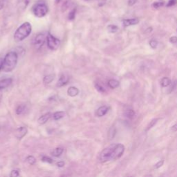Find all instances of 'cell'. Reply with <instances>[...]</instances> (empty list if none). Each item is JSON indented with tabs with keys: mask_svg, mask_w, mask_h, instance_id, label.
<instances>
[{
	"mask_svg": "<svg viewBox=\"0 0 177 177\" xmlns=\"http://www.w3.org/2000/svg\"><path fill=\"white\" fill-rule=\"evenodd\" d=\"M124 152L125 147L123 144H112L101 152L99 155V160L102 163L117 160L123 156Z\"/></svg>",
	"mask_w": 177,
	"mask_h": 177,
	"instance_id": "6da1fadb",
	"label": "cell"
},
{
	"mask_svg": "<svg viewBox=\"0 0 177 177\" xmlns=\"http://www.w3.org/2000/svg\"><path fill=\"white\" fill-rule=\"evenodd\" d=\"M18 55L15 51H10L8 53L3 60L2 70L4 72H10L14 70L17 64Z\"/></svg>",
	"mask_w": 177,
	"mask_h": 177,
	"instance_id": "7a4b0ae2",
	"label": "cell"
},
{
	"mask_svg": "<svg viewBox=\"0 0 177 177\" xmlns=\"http://www.w3.org/2000/svg\"><path fill=\"white\" fill-rule=\"evenodd\" d=\"M32 31V26L29 22L23 23L16 30L14 34V39L17 42H21L31 34Z\"/></svg>",
	"mask_w": 177,
	"mask_h": 177,
	"instance_id": "3957f363",
	"label": "cell"
},
{
	"mask_svg": "<svg viewBox=\"0 0 177 177\" xmlns=\"http://www.w3.org/2000/svg\"><path fill=\"white\" fill-rule=\"evenodd\" d=\"M49 11V8L45 3H37L33 6V12L37 17H43L46 15Z\"/></svg>",
	"mask_w": 177,
	"mask_h": 177,
	"instance_id": "277c9868",
	"label": "cell"
},
{
	"mask_svg": "<svg viewBox=\"0 0 177 177\" xmlns=\"http://www.w3.org/2000/svg\"><path fill=\"white\" fill-rule=\"evenodd\" d=\"M46 42H47V46L49 49L52 50V51H55V50L58 49L60 45V40L50 33L48 34L47 37H46Z\"/></svg>",
	"mask_w": 177,
	"mask_h": 177,
	"instance_id": "5b68a950",
	"label": "cell"
},
{
	"mask_svg": "<svg viewBox=\"0 0 177 177\" xmlns=\"http://www.w3.org/2000/svg\"><path fill=\"white\" fill-rule=\"evenodd\" d=\"M45 40L46 38L44 34L42 33L38 34V35L35 37L33 41V45L35 46V49L40 50L44 44Z\"/></svg>",
	"mask_w": 177,
	"mask_h": 177,
	"instance_id": "8992f818",
	"label": "cell"
},
{
	"mask_svg": "<svg viewBox=\"0 0 177 177\" xmlns=\"http://www.w3.org/2000/svg\"><path fill=\"white\" fill-rule=\"evenodd\" d=\"M28 130L26 127H20L17 128L15 131V136L17 139L21 140L22 138H24L27 134Z\"/></svg>",
	"mask_w": 177,
	"mask_h": 177,
	"instance_id": "52a82bcc",
	"label": "cell"
},
{
	"mask_svg": "<svg viewBox=\"0 0 177 177\" xmlns=\"http://www.w3.org/2000/svg\"><path fill=\"white\" fill-rule=\"evenodd\" d=\"M30 0H18L17 3V8L19 12H23L27 8L29 4Z\"/></svg>",
	"mask_w": 177,
	"mask_h": 177,
	"instance_id": "ba28073f",
	"label": "cell"
},
{
	"mask_svg": "<svg viewBox=\"0 0 177 177\" xmlns=\"http://www.w3.org/2000/svg\"><path fill=\"white\" fill-rule=\"evenodd\" d=\"M69 76H67V74H62L60 78H59L58 82V87H63V86L66 85L67 84L69 83Z\"/></svg>",
	"mask_w": 177,
	"mask_h": 177,
	"instance_id": "9c48e42d",
	"label": "cell"
},
{
	"mask_svg": "<svg viewBox=\"0 0 177 177\" xmlns=\"http://www.w3.org/2000/svg\"><path fill=\"white\" fill-rule=\"evenodd\" d=\"M12 83V78H5V79L0 80V90L6 89L11 85Z\"/></svg>",
	"mask_w": 177,
	"mask_h": 177,
	"instance_id": "30bf717a",
	"label": "cell"
},
{
	"mask_svg": "<svg viewBox=\"0 0 177 177\" xmlns=\"http://www.w3.org/2000/svg\"><path fill=\"white\" fill-rule=\"evenodd\" d=\"M109 111V107L107 106H102L98 109L96 112V115L98 117H102V116H105Z\"/></svg>",
	"mask_w": 177,
	"mask_h": 177,
	"instance_id": "8fae6325",
	"label": "cell"
},
{
	"mask_svg": "<svg viewBox=\"0 0 177 177\" xmlns=\"http://www.w3.org/2000/svg\"><path fill=\"white\" fill-rule=\"evenodd\" d=\"M51 116L52 115H51V113H47V114H44V115H42V116H40V117L39 118L37 122H38V123L40 125L45 124V123L50 119V118L51 117Z\"/></svg>",
	"mask_w": 177,
	"mask_h": 177,
	"instance_id": "7c38bea8",
	"label": "cell"
},
{
	"mask_svg": "<svg viewBox=\"0 0 177 177\" xmlns=\"http://www.w3.org/2000/svg\"><path fill=\"white\" fill-rule=\"evenodd\" d=\"M67 94L71 97H75L79 94V89L76 87H70L68 89Z\"/></svg>",
	"mask_w": 177,
	"mask_h": 177,
	"instance_id": "4fadbf2b",
	"label": "cell"
},
{
	"mask_svg": "<svg viewBox=\"0 0 177 177\" xmlns=\"http://www.w3.org/2000/svg\"><path fill=\"white\" fill-rule=\"evenodd\" d=\"M138 19L134 18V19H124L123 20V25H124V26L125 27H127V26H132V25H135L137 24L138 23Z\"/></svg>",
	"mask_w": 177,
	"mask_h": 177,
	"instance_id": "5bb4252c",
	"label": "cell"
},
{
	"mask_svg": "<svg viewBox=\"0 0 177 177\" xmlns=\"http://www.w3.org/2000/svg\"><path fill=\"white\" fill-rule=\"evenodd\" d=\"M26 110H27V107H26V105H19L17 106V109H16V114L17 115H21V114H24Z\"/></svg>",
	"mask_w": 177,
	"mask_h": 177,
	"instance_id": "9a60e30c",
	"label": "cell"
},
{
	"mask_svg": "<svg viewBox=\"0 0 177 177\" xmlns=\"http://www.w3.org/2000/svg\"><path fill=\"white\" fill-rule=\"evenodd\" d=\"M63 152H64L63 148L57 147V148H55V149H53L52 152H51V154L54 157H59V156H61L62 154L63 153Z\"/></svg>",
	"mask_w": 177,
	"mask_h": 177,
	"instance_id": "2e32d148",
	"label": "cell"
},
{
	"mask_svg": "<svg viewBox=\"0 0 177 177\" xmlns=\"http://www.w3.org/2000/svg\"><path fill=\"white\" fill-rule=\"evenodd\" d=\"M119 85H120L119 82L116 80L112 79L108 81V86L111 89H116V87H118Z\"/></svg>",
	"mask_w": 177,
	"mask_h": 177,
	"instance_id": "e0dca14e",
	"label": "cell"
},
{
	"mask_svg": "<svg viewBox=\"0 0 177 177\" xmlns=\"http://www.w3.org/2000/svg\"><path fill=\"white\" fill-rule=\"evenodd\" d=\"M55 76L53 74H49L46 76L43 79V82H44V84H50L51 82L54 80Z\"/></svg>",
	"mask_w": 177,
	"mask_h": 177,
	"instance_id": "ac0fdd59",
	"label": "cell"
},
{
	"mask_svg": "<svg viewBox=\"0 0 177 177\" xmlns=\"http://www.w3.org/2000/svg\"><path fill=\"white\" fill-rule=\"evenodd\" d=\"M64 112H55V113L53 114V118L54 119L55 121H58V120L64 117Z\"/></svg>",
	"mask_w": 177,
	"mask_h": 177,
	"instance_id": "d6986e66",
	"label": "cell"
},
{
	"mask_svg": "<svg viewBox=\"0 0 177 177\" xmlns=\"http://www.w3.org/2000/svg\"><path fill=\"white\" fill-rule=\"evenodd\" d=\"M171 84V80L169 79L168 78H162V80H160V85H161L162 87H167Z\"/></svg>",
	"mask_w": 177,
	"mask_h": 177,
	"instance_id": "ffe728a7",
	"label": "cell"
},
{
	"mask_svg": "<svg viewBox=\"0 0 177 177\" xmlns=\"http://www.w3.org/2000/svg\"><path fill=\"white\" fill-rule=\"evenodd\" d=\"M125 116L127 117L128 118L132 119L135 116V112L133 110H131V109H129V110L125 111Z\"/></svg>",
	"mask_w": 177,
	"mask_h": 177,
	"instance_id": "44dd1931",
	"label": "cell"
},
{
	"mask_svg": "<svg viewBox=\"0 0 177 177\" xmlns=\"http://www.w3.org/2000/svg\"><path fill=\"white\" fill-rule=\"evenodd\" d=\"M107 29H108V31L110 32V33H116L118 30V26H116V25L111 24V25H109L108 27H107Z\"/></svg>",
	"mask_w": 177,
	"mask_h": 177,
	"instance_id": "7402d4cb",
	"label": "cell"
},
{
	"mask_svg": "<svg viewBox=\"0 0 177 177\" xmlns=\"http://www.w3.org/2000/svg\"><path fill=\"white\" fill-rule=\"evenodd\" d=\"M26 161L30 165H34L36 163V159L33 156H28L27 158H26Z\"/></svg>",
	"mask_w": 177,
	"mask_h": 177,
	"instance_id": "603a6c76",
	"label": "cell"
},
{
	"mask_svg": "<svg viewBox=\"0 0 177 177\" xmlns=\"http://www.w3.org/2000/svg\"><path fill=\"white\" fill-rule=\"evenodd\" d=\"M76 8H74V9H73L70 12H69V15H68V19H69V20H73V19H75V17H76Z\"/></svg>",
	"mask_w": 177,
	"mask_h": 177,
	"instance_id": "cb8c5ba5",
	"label": "cell"
},
{
	"mask_svg": "<svg viewBox=\"0 0 177 177\" xmlns=\"http://www.w3.org/2000/svg\"><path fill=\"white\" fill-rule=\"evenodd\" d=\"M95 87H96V89H97V90L99 92H101V93L105 92V89L104 87H103L101 85H100L99 83H96V84H95Z\"/></svg>",
	"mask_w": 177,
	"mask_h": 177,
	"instance_id": "d4e9b609",
	"label": "cell"
},
{
	"mask_svg": "<svg viewBox=\"0 0 177 177\" xmlns=\"http://www.w3.org/2000/svg\"><path fill=\"white\" fill-rule=\"evenodd\" d=\"M157 121H158V119H157V118L152 120V121L151 122L149 123V125H148V126H147V129H146V131H148V130H149L150 129H151V128H152L154 126V125L156 124V123H157Z\"/></svg>",
	"mask_w": 177,
	"mask_h": 177,
	"instance_id": "484cf974",
	"label": "cell"
},
{
	"mask_svg": "<svg viewBox=\"0 0 177 177\" xmlns=\"http://www.w3.org/2000/svg\"><path fill=\"white\" fill-rule=\"evenodd\" d=\"M42 160L43 162L48 163H53V159L51 158H50L49 156H42Z\"/></svg>",
	"mask_w": 177,
	"mask_h": 177,
	"instance_id": "4316f807",
	"label": "cell"
},
{
	"mask_svg": "<svg viewBox=\"0 0 177 177\" xmlns=\"http://www.w3.org/2000/svg\"><path fill=\"white\" fill-rule=\"evenodd\" d=\"M116 134V129L115 128L112 127L110 129V132H109V138L110 139H112L114 137V136Z\"/></svg>",
	"mask_w": 177,
	"mask_h": 177,
	"instance_id": "83f0119b",
	"label": "cell"
},
{
	"mask_svg": "<svg viewBox=\"0 0 177 177\" xmlns=\"http://www.w3.org/2000/svg\"><path fill=\"white\" fill-rule=\"evenodd\" d=\"M163 4H164L163 1H156V2H154L153 3L152 6L155 8H160V6H163Z\"/></svg>",
	"mask_w": 177,
	"mask_h": 177,
	"instance_id": "f1b7e54d",
	"label": "cell"
},
{
	"mask_svg": "<svg viewBox=\"0 0 177 177\" xmlns=\"http://www.w3.org/2000/svg\"><path fill=\"white\" fill-rule=\"evenodd\" d=\"M149 45L152 49H156L157 45H158V42L156 40H152L149 42Z\"/></svg>",
	"mask_w": 177,
	"mask_h": 177,
	"instance_id": "f546056e",
	"label": "cell"
},
{
	"mask_svg": "<svg viewBox=\"0 0 177 177\" xmlns=\"http://www.w3.org/2000/svg\"><path fill=\"white\" fill-rule=\"evenodd\" d=\"M19 176V171L18 170H17V169H14V170H12L10 174V177H17Z\"/></svg>",
	"mask_w": 177,
	"mask_h": 177,
	"instance_id": "4dcf8cb0",
	"label": "cell"
},
{
	"mask_svg": "<svg viewBox=\"0 0 177 177\" xmlns=\"http://www.w3.org/2000/svg\"><path fill=\"white\" fill-rule=\"evenodd\" d=\"M163 163H164V160H160V161H158L156 164V165H154V168H155V169H158V168H160L163 165Z\"/></svg>",
	"mask_w": 177,
	"mask_h": 177,
	"instance_id": "1f68e13d",
	"label": "cell"
},
{
	"mask_svg": "<svg viewBox=\"0 0 177 177\" xmlns=\"http://www.w3.org/2000/svg\"><path fill=\"white\" fill-rule=\"evenodd\" d=\"M176 0H169V1H168L167 4V6L169 7V6H174V5L176 3Z\"/></svg>",
	"mask_w": 177,
	"mask_h": 177,
	"instance_id": "d6a6232c",
	"label": "cell"
},
{
	"mask_svg": "<svg viewBox=\"0 0 177 177\" xmlns=\"http://www.w3.org/2000/svg\"><path fill=\"white\" fill-rule=\"evenodd\" d=\"M137 0H128V4L129 6H133V5H134L136 3Z\"/></svg>",
	"mask_w": 177,
	"mask_h": 177,
	"instance_id": "836d02e7",
	"label": "cell"
},
{
	"mask_svg": "<svg viewBox=\"0 0 177 177\" xmlns=\"http://www.w3.org/2000/svg\"><path fill=\"white\" fill-rule=\"evenodd\" d=\"M169 41L171 43H173V44H175V43L177 42V37L174 36V37H171L170 39H169Z\"/></svg>",
	"mask_w": 177,
	"mask_h": 177,
	"instance_id": "e575fe53",
	"label": "cell"
},
{
	"mask_svg": "<svg viewBox=\"0 0 177 177\" xmlns=\"http://www.w3.org/2000/svg\"><path fill=\"white\" fill-rule=\"evenodd\" d=\"M98 2V6H102L105 4V2H106V0H97Z\"/></svg>",
	"mask_w": 177,
	"mask_h": 177,
	"instance_id": "d590c367",
	"label": "cell"
},
{
	"mask_svg": "<svg viewBox=\"0 0 177 177\" xmlns=\"http://www.w3.org/2000/svg\"><path fill=\"white\" fill-rule=\"evenodd\" d=\"M64 161H59V162H58L57 163V166H58V167H64Z\"/></svg>",
	"mask_w": 177,
	"mask_h": 177,
	"instance_id": "8d00e7d4",
	"label": "cell"
},
{
	"mask_svg": "<svg viewBox=\"0 0 177 177\" xmlns=\"http://www.w3.org/2000/svg\"><path fill=\"white\" fill-rule=\"evenodd\" d=\"M4 6V1L3 0H0V10H1Z\"/></svg>",
	"mask_w": 177,
	"mask_h": 177,
	"instance_id": "74e56055",
	"label": "cell"
},
{
	"mask_svg": "<svg viewBox=\"0 0 177 177\" xmlns=\"http://www.w3.org/2000/svg\"><path fill=\"white\" fill-rule=\"evenodd\" d=\"M171 129L172 130L173 132H176L177 131V124H175L174 125H173V126L171 127Z\"/></svg>",
	"mask_w": 177,
	"mask_h": 177,
	"instance_id": "f35d334b",
	"label": "cell"
},
{
	"mask_svg": "<svg viewBox=\"0 0 177 177\" xmlns=\"http://www.w3.org/2000/svg\"><path fill=\"white\" fill-rule=\"evenodd\" d=\"M3 59L0 58V71L2 69V65H3Z\"/></svg>",
	"mask_w": 177,
	"mask_h": 177,
	"instance_id": "ab89813d",
	"label": "cell"
},
{
	"mask_svg": "<svg viewBox=\"0 0 177 177\" xmlns=\"http://www.w3.org/2000/svg\"><path fill=\"white\" fill-rule=\"evenodd\" d=\"M60 1H61V0H55V3H60Z\"/></svg>",
	"mask_w": 177,
	"mask_h": 177,
	"instance_id": "60d3db41",
	"label": "cell"
},
{
	"mask_svg": "<svg viewBox=\"0 0 177 177\" xmlns=\"http://www.w3.org/2000/svg\"><path fill=\"white\" fill-rule=\"evenodd\" d=\"M1 94H0V101H1Z\"/></svg>",
	"mask_w": 177,
	"mask_h": 177,
	"instance_id": "b9f144b4",
	"label": "cell"
},
{
	"mask_svg": "<svg viewBox=\"0 0 177 177\" xmlns=\"http://www.w3.org/2000/svg\"><path fill=\"white\" fill-rule=\"evenodd\" d=\"M83 1H89V0H83Z\"/></svg>",
	"mask_w": 177,
	"mask_h": 177,
	"instance_id": "7bdbcfd3",
	"label": "cell"
}]
</instances>
